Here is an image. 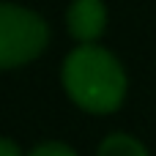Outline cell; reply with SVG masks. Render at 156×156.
Masks as SVG:
<instances>
[{
    "mask_svg": "<svg viewBox=\"0 0 156 156\" xmlns=\"http://www.w3.org/2000/svg\"><path fill=\"white\" fill-rule=\"evenodd\" d=\"M63 25L74 44H99L110 25L107 0H69Z\"/></svg>",
    "mask_w": 156,
    "mask_h": 156,
    "instance_id": "obj_3",
    "label": "cell"
},
{
    "mask_svg": "<svg viewBox=\"0 0 156 156\" xmlns=\"http://www.w3.org/2000/svg\"><path fill=\"white\" fill-rule=\"evenodd\" d=\"M52 41V27L30 5L0 0V71H16L36 63Z\"/></svg>",
    "mask_w": 156,
    "mask_h": 156,
    "instance_id": "obj_2",
    "label": "cell"
},
{
    "mask_svg": "<svg viewBox=\"0 0 156 156\" xmlns=\"http://www.w3.org/2000/svg\"><path fill=\"white\" fill-rule=\"evenodd\" d=\"M93 156H151L148 145L129 132H110L99 140Z\"/></svg>",
    "mask_w": 156,
    "mask_h": 156,
    "instance_id": "obj_4",
    "label": "cell"
},
{
    "mask_svg": "<svg viewBox=\"0 0 156 156\" xmlns=\"http://www.w3.org/2000/svg\"><path fill=\"white\" fill-rule=\"evenodd\" d=\"M0 156H25V151H22V145L16 140L0 134Z\"/></svg>",
    "mask_w": 156,
    "mask_h": 156,
    "instance_id": "obj_6",
    "label": "cell"
},
{
    "mask_svg": "<svg viewBox=\"0 0 156 156\" xmlns=\"http://www.w3.org/2000/svg\"><path fill=\"white\" fill-rule=\"evenodd\" d=\"M25 156H80V151L66 140H41L33 148H27Z\"/></svg>",
    "mask_w": 156,
    "mask_h": 156,
    "instance_id": "obj_5",
    "label": "cell"
},
{
    "mask_svg": "<svg viewBox=\"0 0 156 156\" xmlns=\"http://www.w3.org/2000/svg\"><path fill=\"white\" fill-rule=\"evenodd\" d=\"M60 88L85 115H115L129 96V74L104 44H74L60 63Z\"/></svg>",
    "mask_w": 156,
    "mask_h": 156,
    "instance_id": "obj_1",
    "label": "cell"
}]
</instances>
